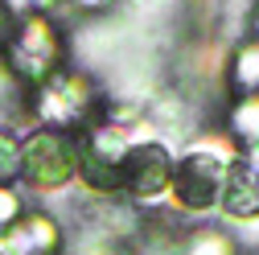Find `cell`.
<instances>
[{"label":"cell","mask_w":259,"mask_h":255,"mask_svg":"<svg viewBox=\"0 0 259 255\" xmlns=\"http://www.w3.org/2000/svg\"><path fill=\"white\" fill-rule=\"evenodd\" d=\"M17 218H21V194L13 185H0V231H9Z\"/></svg>","instance_id":"cell-13"},{"label":"cell","mask_w":259,"mask_h":255,"mask_svg":"<svg viewBox=\"0 0 259 255\" xmlns=\"http://www.w3.org/2000/svg\"><path fill=\"white\" fill-rule=\"evenodd\" d=\"M185 255H239V247L222 231H193L185 243Z\"/></svg>","instance_id":"cell-10"},{"label":"cell","mask_w":259,"mask_h":255,"mask_svg":"<svg viewBox=\"0 0 259 255\" xmlns=\"http://www.w3.org/2000/svg\"><path fill=\"white\" fill-rule=\"evenodd\" d=\"M17 173H21V144L9 132H0V185H9Z\"/></svg>","instance_id":"cell-12"},{"label":"cell","mask_w":259,"mask_h":255,"mask_svg":"<svg viewBox=\"0 0 259 255\" xmlns=\"http://www.w3.org/2000/svg\"><path fill=\"white\" fill-rule=\"evenodd\" d=\"M255 29H259V13H255Z\"/></svg>","instance_id":"cell-16"},{"label":"cell","mask_w":259,"mask_h":255,"mask_svg":"<svg viewBox=\"0 0 259 255\" xmlns=\"http://www.w3.org/2000/svg\"><path fill=\"white\" fill-rule=\"evenodd\" d=\"M5 239H9L13 255H62V231H58V222L50 214H41V210L21 214L5 231Z\"/></svg>","instance_id":"cell-8"},{"label":"cell","mask_w":259,"mask_h":255,"mask_svg":"<svg viewBox=\"0 0 259 255\" xmlns=\"http://www.w3.org/2000/svg\"><path fill=\"white\" fill-rule=\"evenodd\" d=\"M173 181V156L160 140H136L123 156L119 169V189H127L136 202H152L169 189Z\"/></svg>","instance_id":"cell-6"},{"label":"cell","mask_w":259,"mask_h":255,"mask_svg":"<svg viewBox=\"0 0 259 255\" xmlns=\"http://www.w3.org/2000/svg\"><path fill=\"white\" fill-rule=\"evenodd\" d=\"M235 148L231 144H193L181 161L173 165V181H169V194H173V206L185 210V214H202L218 202L222 194V177H226V165L235 161Z\"/></svg>","instance_id":"cell-1"},{"label":"cell","mask_w":259,"mask_h":255,"mask_svg":"<svg viewBox=\"0 0 259 255\" xmlns=\"http://www.w3.org/2000/svg\"><path fill=\"white\" fill-rule=\"evenodd\" d=\"M62 41H58V25L41 13H29L17 21V33L9 37V70L25 82H46L58 70Z\"/></svg>","instance_id":"cell-4"},{"label":"cell","mask_w":259,"mask_h":255,"mask_svg":"<svg viewBox=\"0 0 259 255\" xmlns=\"http://www.w3.org/2000/svg\"><path fill=\"white\" fill-rule=\"evenodd\" d=\"M127 132L107 123H95L78 136V181L91 194H119V169L127 156Z\"/></svg>","instance_id":"cell-3"},{"label":"cell","mask_w":259,"mask_h":255,"mask_svg":"<svg viewBox=\"0 0 259 255\" xmlns=\"http://www.w3.org/2000/svg\"><path fill=\"white\" fill-rule=\"evenodd\" d=\"M231 82L243 95H259V41H243L231 58Z\"/></svg>","instance_id":"cell-9"},{"label":"cell","mask_w":259,"mask_h":255,"mask_svg":"<svg viewBox=\"0 0 259 255\" xmlns=\"http://www.w3.org/2000/svg\"><path fill=\"white\" fill-rule=\"evenodd\" d=\"M218 206H222L226 218H235V222H247V227L259 222V173L243 161V156H235V161L226 165Z\"/></svg>","instance_id":"cell-7"},{"label":"cell","mask_w":259,"mask_h":255,"mask_svg":"<svg viewBox=\"0 0 259 255\" xmlns=\"http://www.w3.org/2000/svg\"><path fill=\"white\" fill-rule=\"evenodd\" d=\"M33 5H37V0H5V9H9V13H29Z\"/></svg>","instance_id":"cell-15"},{"label":"cell","mask_w":259,"mask_h":255,"mask_svg":"<svg viewBox=\"0 0 259 255\" xmlns=\"http://www.w3.org/2000/svg\"><path fill=\"white\" fill-rule=\"evenodd\" d=\"M70 5H74V9H82V13H103L111 0H70Z\"/></svg>","instance_id":"cell-14"},{"label":"cell","mask_w":259,"mask_h":255,"mask_svg":"<svg viewBox=\"0 0 259 255\" xmlns=\"http://www.w3.org/2000/svg\"><path fill=\"white\" fill-rule=\"evenodd\" d=\"M37 115L46 119V128H62L70 132L74 123H82L95 107V87L87 74L78 70H54L46 82H37V99H33Z\"/></svg>","instance_id":"cell-5"},{"label":"cell","mask_w":259,"mask_h":255,"mask_svg":"<svg viewBox=\"0 0 259 255\" xmlns=\"http://www.w3.org/2000/svg\"><path fill=\"white\" fill-rule=\"evenodd\" d=\"M231 128H235V136H239L243 144L259 136V95H247L243 103H235V111H231Z\"/></svg>","instance_id":"cell-11"},{"label":"cell","mask_w":259,"mask_h":255,"mask_svg":"<svg viewBox=\"0 0 259 255\" xmlns=\"http://www.w3.org/2000/svg\"><path fill=\"white\" fill-rule=\"evenodd\" d=\"M33 189H62L78 177V136L62 128H37L21 144V173Z\"/></svg>","instance_id":"cell-2"}]
</instances>
